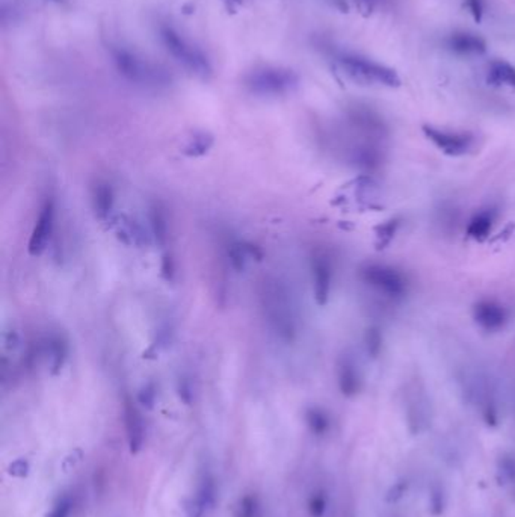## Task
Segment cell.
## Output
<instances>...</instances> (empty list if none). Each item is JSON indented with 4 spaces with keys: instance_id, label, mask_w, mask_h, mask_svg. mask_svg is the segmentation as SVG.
Wrapping results in <instances>:
<instances>
[{
    "instance_id": "obj_1",
    "label": "cell",
    "mask_w": 515,
    "mask_h": 517,
    "mask_svg": "<svg viewBox=\"0 0 515 517\" xmlns=\"http://www.w3.org/2000/svg\"><path fill=\"white\" fill-rule=\"evenodd\" d=\"M262 306L270 328L280 339L290 342L295 338L293 304L285 284L278 280H267L263 284Z\"/></svg>"
},
{
    "instance_id": "obj_2",
    "label": "cell",
    "mask_w": 515,
    "mask_h": 517,
    "mask_svg": "<svg viewBox=\"0 0 515 517\" xmlns=\"http://www.w3.org/2000/svg\"><path fill=\"white\" fill-rule=\"evenodd\" d=\"M342 70L360 84H378L389 88H397L401 85L399 74L384 64L363 58L360 55L346 54L339 58Z\"/></svg>"
},
{
    "instance_id": "obj_3",
    "label": "cell",
    "mask_w": 515,
    "mask_h": 517,
    "mask_svg": "<svg viewBox=\"0 0 515 517\" xmlns=\"http://www.w3.org/2000/svg\"><path fill=\"white\" fill-rule=\"evenodd\" d=\"M112 56L115 66H117L118 71L127 81L144 86H159L168 82V74L163 70L144 61L143 58H138L131 51L124 49H115L112 51Z\"/></svg>"
},
{
    "instance_id": "obj_4",
    "label": "cell",
    "mask_w": 515,
    "mask_h": 517,
    "mask_svg": "<svg viewBox=\"0 0 515 517\" xmlns=\"http://www.w3.org/2000/svg\"><path fill=\"white\" fill-rule=\"evenodd\" d=\"M360 277L370 288L390 298H402L408 292L407 277L393 266L370 263L362 268Z\"/></svg>"
},
{
    "instance_id": "obj_5",
    "label": "cell",
    "mask_w": 515,
    "mask_h": 517,
    "mask_svg": "<svg viewBox=\"0 0 515 517\" xmlns=\"http://www.w3.org/2000/svg\"><path fill=\"white\" fill-rule=\"evenodd\" d=\"M298 76L290 70L263 69L254 71L247 81L248 88L254 94L277 97L292 93L298 86Z\"/></svg>"
},
{
    "instance_id": "obj_6",
    "label": "cell",
    "mask_w": 515,
    "mask_h": 517,
    "mask_svg": "<svg viewBox=\"0 0 515 517\" xmlns=\"http://www.w3.org/2000/svg\"><path fill=\"white\" fill-rule=\"evenodd\" d=\"M160 35L165 47L168 49L170 54L180 64H183L188 70L200 76L210 73L208 58H205L197 47L188 43L178 32H175L173 28H163L160 31Z\"/></svg>"
},
{
    "instance_id": "obj_7",
    "label": "cell",
    "mask_w": 515,
    "mask_h": 517,
    "mask_svg": "<svg viewBox=\"0 0 515 517\" xmlns=\"http://www.w3.org/2000/svg\"><path fill=\"white\" fill-rule=\"evenodd\" d=\"M423 134L431 142H434L437 149H440L447 156L454 158L464 156L474 144V136L469 132H452L434 126H423Z\"/></svg>"
},
{
    "instance_id": "obj_8",
    "label": "cell",
    "mask_w": 515,
    "mask_h": 517,
    "mask_svg": "<svg viewBox=\"0 0 515 517\" xmlns=\"http://www.w3.org/2000/svg\"><path fill=\"white\" fill-rule=\"evenodd\" d=\"M53 226H55V200L47 199L43 204V208L38 215L36 223L34 226L32 235L29 239V253L32 256H40L51 238L53 234Z\"/></svg>"
},
{
    "instance_id": "obj_9",
    "label": "cell",
    "mask_w": 515,
    "mask_h": 517,
    "mask_svg": "<svg viewBox=\"0 0 515 517\" xmlns=\"http://www.w3.org/2000/svg\"><path fill=\"white\" fill-rule=\"evenodd\" d=\"M473 319L482 330L496 333L504 330L508 322L506 308L497 301L482 300L473 307Z\"/></svg>"
},
{
    "instance_id": "obj_10",
    "label": "cell",
    "mask_w": 515,
    "mask_h": 517,
    "mask_svg": "<svg viewBox=\"0 0 515 517\" xmlns=\"http://www.w3.org/2000/svg\"><path fill=\"white\" fill-rule=\"evenodd\" d=\"M313 292L319 306H325L330 298L332 284V266L325 254H316L312 261Z\"/></svg>"
},
{
    "instance_id": "obj_11",
    "label": "cell",
    "mask_w": 515,
    "mask_h": 517,
    "mask_svg": "<svg viewBox=\"0 0 515 517\" xmlns=\"http://www.w3.org/2000/svg\"><path fill=\"white\" fill-rule=\"evenodd\" d=\"M124 421L128 448H131L132 454H138L146 442V425L138 407L128 399L124 404Z\"/></svg>"
},
{
    "instance_id": "obj_12",
    "label": "cell",
    "mask_w": 515,
    "mask_h": 517,
    "mask_svg": "<svg viewBox=\"0 0 515 517\" xmlns=\"http://www.w3.org/2000/svg\"><path fill=\"white\" fill-rule=\"evenodd\" d=\"M447 47L458 55H482L486 51L484 38L471 32H454L447 38Z\"/></svg>"
},
{
    "instance_id": "obj_13",
    "label": "cell",
    "mask_w": 515,
    "mask_h": 517,
    "mask_svg": "<svg viewBox=\"0 0 515 517\" xmlns=\"http://www.w3.org/2000/svg\"><path fill=\"white\" fill-rule=\"evenodd\" d=\"M337 383L340 392L347 398L355 396L360 392V389H362V377H360V372L352 358L343 357L339 361Z\"/></svg>"
},
{
    "instance_id": "obj_14",
    "label": "cell",
    "mask_w": 515,
    "mask_h": 517,
    "mask_svg": "<svg viewBox=\"0 0 515 517\" xmlns=\"http://www.w3.org/2000/svg\"><path fill=\"white\" fill-rule=\"evenodd\" d=\"M494 219H496V212L493 209H484L476 212L469 223L467 235L471 239L484 241L488 235H490Z\"/></svg>"
},
{
    "instance_id": "obj_15",
    "label": "cell",
    "mask_w": 515,
    "mask_h": 517,
    "mask_svg": "<svg viewBox=\"0 0 515 517\" xmlns=\"http://www.w3.org/2000/svg\"><path fill=\"white\" fill-rule=\"evenodd\" d=\"M488 82L494 86L515 88V67L504 59L491 61L488 67Z\"/></svg>"
},
{
    "instance_id": "obj_16",
    "label": "cell",
    "mask_w": 515,
    "mask_h": 517,
    "mask_svg": "<svg viewBox=\"0 0 515 517\" xmlns=\"http://www.w3.org/2000/svg\"><path fill=\"white\" fill-rule=\"evenodd\" d=\"M113 203H115V196L112 186L108 184H98L94 189V196H93V204L97 218L101 219V221H106L113 209Z\"/></svg>"
},
{
    "instance_id": "obj_17",
    "label": "cell",
    "mask_w": 515,
    "mask_h": 517,
    "mask_svg": "<svg viewBox=\"0 0 515 517\" xmlns=\"http://www.w3.org/2000/svg\"><path fill=\"white\" fill-rule=\"evenodd\" d=\"M46 354H47V358L50 360V366H51L53 373L59 372L62 369L63 363H66V358L68 354L67 342L58 334L50 336L46 342Z\"/></svg>"
},
{
    "instance_id": "obj_18",
    "label": "cell",
    "mask_w": 515,
    "mask_h": 517,
    "mask_svg": "<svg viewBox=\"0 0 515 517\" xmlns=\"http://www.w3.org/2000/svg\"><path fill=\"white\" fill-rule=\"evenodd\" d=\"M150 227L153 238L159 245H165L168 241V219L159 204L153 206L150 211Z\"/></svg>"
},
{
    "instance_id": "obj_19",
    "label": "cell",
    "mask_w": 515,
    "mask_h": 517,
    "mask_svg": "<svg viewBox=\"0 0 515 517\" xmlns=\"http://www.w3.org/2000/svg\"><path fill=\"white\" fill-rule=\"evenodd\" d=\"M117 234L120 235V238L131 245H143L144 242H147L146 234L143 227H141L138 223L132 221L128 218H123L121 221L117 224Z\"/></svg>"
},
{
    "instance_id": "obj_20",
    "label": "cell",
    "mask_w": 515,
    "mask_h": 517,
    "mask_svg": "<svg viewBox=\"0 0 515 517\" xmlns=\"http://www.w3.org/2000/svg\"><path fill=\"white\" fill-rule=\"evenodd\" d=\"M305 422L315 436H325L330 431L331 426V421L327 413L317 407H312L307 410Z\"/></svg>"
},
{
    "instance_id": "obj_21",
    "label": "cell",
    "mask_w": 515,
    "mask_h": 517,
    "mask_svg": "<svg viewBox=\"0 0 515 517\" xmlns=\"http://www.w3.org/2000/svg\"><path fill=\"white\" fill-rule=\"evenodd\" d=\"M213 146V138L208 134H198L189 141V144L185 149V153L188 156H203V154L208 153L210 147Z\"/></svg>"
},
{
    "instance_id": "obj_22",
    "label": "cell",
    "mask_w": 515,
    "mask_h": 517,
    "mask_svg": "<svg viewBox=\"0 0 515 517\" xmlns=\"http://www.w3.org/2000/svg\"><path fill=\"white\" fill-rule=\"evenodd\" d=\"M239 517H260V502L254 495H247L240 499Z\"/></svg>"
},
{
    "instance_id": "obj_23",
    "label": "cell",
    "mask_w": 515,
    "mask_h": 517,
    "mask_svg": "<svg viewBox=\"0 0 515 517\" xmlns=\"http://www.w3.org/2000/svg\"><path fill=\"white\" fill-rule=\"evenodd\" d=\"M328 507V499L324 492H316L308 499V513L312 517H324Z\"/></svg>"
},
{
    "instance_id": "obj_24",
    "label": "cell",
    "mask_w": 515,
    "mask_h": 517,
    "mask_svg": "<svg viewBox=\"0 0 515 517\" xmlns=\"http://www.w3.org/2000/svg\"><path fill=\"white\" fill-rule=\"evenodd\" d=\"M366 348H367V353L372 356V357H378L379 353H381V348H382V336H381V331L375 327H372L367 330L366 333Z\"/></svg>"
},
{
    "instance_id": "obj_25",
    "label": "cell",
    "mask_w": 515,
    "mask_h": 517,
    "mask_svg": "<svg viewBox=\"0 0 515 517\" xmlns=\"http://www.w3.org/2000/svg\"><path fill=\"white\" fill-rule=\"evenodd\" d=\"M71 510H73L71 498L68 495H63L62 498L58 499L55 507L51 508V511L46 517H70Z\"/></svg>"
},
{
    "instance_id": "obj_26",
    "label": "cell",
    "mask_w": 515,
    "mask_h": 517,
    "mask_svg": "<svg viewBox=\"0 0 515 517\" xmlns=\"http://www.w3.org/2000/svg\"><path fill=\"white\" fill-rule=\"evenodd\" d=\"M397 227H399L397 219H390V221L384 223L382 226L378 227V239L381 241L382 245H389L390 244V241L396 235Z\"/></svg>"
},
{
    "instance_id": "obj_27",
    "label": "cell",
    "mask_w": 515,
    "mask_h": 517,
    "mask_svg": "<svg viewBox=\"0 0 515 517\" xmlns=\"http://www.w3.org/2000/svg\"><path fill=\"white\" fill-rule=\"evenodd\" d=\"M138 401L143 407L153 408L154 401H156V387H154V384H146L138 393Z\"/></svg>"
},
{
    "instance_id": "obj_28",
    "label": "cell",
    "mask_w": 515,
    "mask_h": 517,
    "mask_svg": "<svg viewBox=\"0 0 515 517\" xmlns=\"http://www.w3.org/2000/svg\"><path fill=\"white\" fill-rule=\"evenodd\" d=\"M28 472H29V463L26 461L24 458L16 460V461L12 463L11 466H9V473H11L12 476H19V478H21V476H26V475H28Z\"/></svg>"
},
{
    "instance_id": "obj_29",
    "label": "cell",
    "mask_w": 515,
    "mask_h": 517,
    "mask_svg": "<svg viewBox=\"0 0 515 517\" xmlns=\"http://www.w3.org/2000/svg\"><path fill=\"white\" fill-rule=\"evenodd\" d=\"M467 8L476 21H481L484 17V0H467Z\"/></svg>"
},
{
    "instance_id": "obj_30",
    "label": "cell",
    "mask_w": 515,
    "mask_h": 517,
    "mask_svg": "<svg viewBox=\"0 0 515 517\" xmlns=\"http://www.w3.org/2000/svg\"><path fill=\"white\" fill-rule=\"evenodd\" d=\"M382 2V0H355L357 8L360 9V12H363L364 16L372 14L375 8Z\"/></svg>"
},
{
    "instance_id": "obj_31",
    "label": "cell",
    "mask_w": 515,
    "mask_h": 517,
    "mask_svg": "<svg viewBox=\"0 0 515 517\" xmlns=\"http://www.w3.org/2000/svg\"><path fill=\"white\" fill-rule=\"evenodd\" d=\"M162 274L163 277L171 281L174 278V262L171 256H165L163 257V262H162Z\"/></svg>"
},
{
    "instance_id": "obj_32",
    "label": "cell",
    "mask_w": 515,
    "mask_h": 517,
    "mask_svg": "<svg viewBox=\"0 0 515 517\" xmlns=\"http://www.w3.org/2000/svg\"><path fill=\"white\" fill-rule=\"evenodd\" d=\"M431 503H432V508H434V513L435 514H440L443 511V493L440 492V490H437V492L432 493L431 496Z\"/></svg>"
},
{
    "instance_id": "obj_33",
    "label": "cell",
    "mask_w": 515,
    "mask_h": 517,
    "mask_svg": "<svg viewBox=\"0 0 515 517\" xmlns=\"http://www.w3.org/2000/svg\"><path fill=\"white\" fill-rule=\"evenodd\" d=\"M180 396H182L186 403H189L190 401V386L186 383V381H182L180 383Z\"/></svg>"
},
{
    "instance_id": "obj_34",
    "label": "cell",
    "mask_w": 515,
    "mask_h": 517,
    "mask_svg": "<svg viewBox=\"0 0 515 517\" xmlns=\"http://www.w3.org/2000/svg\"><path fill=\"white\" fill-rule=\"evenodd\" d=\"M405 488H407V486H405L404 483H399V484L393 488V492H392L393 495H392L390 498H392L393 501H394V499H397V498H401V496L404 495V492H405Z\"/></svg>"
},
{
    "instance_id": "obj_35",
    "label": "cell",
    "mask_w": 515,
    "mask_h": 517,
    "mask_svg": "<svg viewBox=\"0 0 515 517\" xmlns=\"http://www.w3.org/2000/svg\"><path fill=\"white\" fill-rule=\"evenodd\" d=\"M231 2H235V4H240V2H242V0H231Z\"/></svg>"
}]
</instances>
